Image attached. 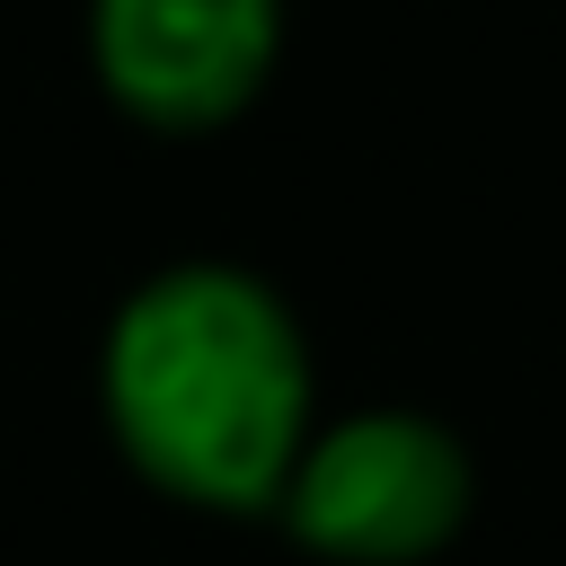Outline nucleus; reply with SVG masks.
<instances>
[{"label": "nucleus", "mask_w": 566, "mask_h": 566, "mask_svg": "<svg viewBox=\"0 0 566 566\" xmlns=\"http://www.w3.org/2000/svg\"><path fill=\"white\" fill-rule=\"evenodd\" d=\"M115 451L177 504L265 513L310 442V345L248 265L150 274L97 354Z\"/></svg>", "instance_id": "obj_1"}, {"label": "nucleus", "mask_w": 566, "mask_h": 566, "mask_svg": "<svg viewBox=\"0 0 566 566\" xmlns=\"http://www.w3.org/2000/svg\"><path fill=\"white\" fill-rule=\"evenodd\" d=\"M469 451L451 424L407 407H363L301 442L283 478V531L336 566H416L469 522Z\"/></svg>", "instance_id": "obj_2"}, {"label": "nucleus", "mask_w": 566, "mask_h": 566, "mask_svg": "<svg viewBox=\"0 0 566 566\" xmlns=\"http://www.w3.org/2000/svg\"><path fill=\"white\" fill-rule=\"evenodd\" d=\"M106 97L159 133H212L256 106L283 53V0H88Z\"/></svg>", "instance_id": "obj_3"}]
</instances>
